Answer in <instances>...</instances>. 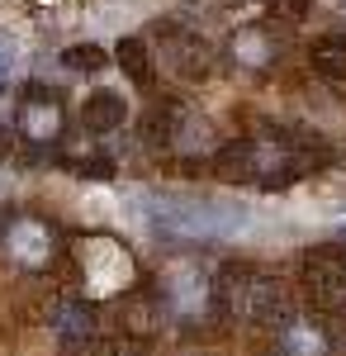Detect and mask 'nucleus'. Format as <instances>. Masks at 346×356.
<instances>
[{
  "mask_svg": "<svg viewBox=\"0 0 346 356\" xmlns=\"http://www.w3.org/2000/svg\"><path fill=\"white\" fill-rule=\"evenodd\" d=\"M223 295V309L242 318V323H252V328H290L294 318H299V300H294V290L280 280V275H266V271H223V285H218Z\"/></svg>",
  "mask_w": 346,
  "mask_h": 356,
  "instance_id": "f257e3e1",
  "label": "nucleus"
},
{
  "mask_svg": "<svg viewBox=\"0 0 346 356\" xmlns=\"http://www.w3.org/2000/svg\"><path fill=\"white\" fill-rule=\"evenodd\" d=\"M304 295L318 309H346V247H313L304 257Z\"/></svg>",
  "mask_w": 346,
  "mask_h": 356,
  "instance_id": "f03ea898",
  "label": "nucleus"
},
{
  "mask_svg": "<svg viewBox=\"0 0 346 356\" xmlns=\"http://www.w3.org/2000/svg\"><path fill=\"white\" fill-rule=\"evenodd\" d=\"M5 252L19 266H48V257H53V228L38 219H15L5 228Z\"/></svg>",
  "mask_w": 346,
  "mask_h": 356,
  "instance_id": "7ed1b4c3",
  "label": "nucleus"
},
{
  "mask_svg": "<svg viewBox=\"0 0 346 356\" xmlns=\"http://www.w3.org/2000/svg\"><path fill=\"white\" fill-rule=\"evenodd\" d=\"M129 119V100L119 90H90L81 100V129L85 134H114Z\"/></svg>",
  "mask_w": 346,
  "mask_h": 356,
  "instance_id": "20e7f679",
  "label": "nucleus"
},
{
  "mask_svg": "<svg viewBox=\"0 0 346 356\" xmlns=\"http://www.w3.org/2000/svg\"><path fill=\"white\" fill-rule=\"evenodd\" d=\"M53 332L62 342H90L95 337V304L81 295H62L53 309Z\"/></svg>",
  "mask_w": 346,
  "mask_h": 356,
  "instance_id": "39448f33",
  "label": "nucleus"
},
{
  "mask_svg": "<svg viewBox=\"0 0 346 356\" xmlns=\"http://www.w3.org/2000/svg\"><path fill=\"white\" fill-rule=\"evenodd\" d=\"M24 129L33 143H53L57 138V124H62V110H57L53 90H43V86H28L24 90Z\"/></svg>",
  "mask_w": 346,
  "mask_h": 356,
  "instance_id": "423d86ee",
  "label": "nucleus"
},
{
  "mask_svg": "<svg viewBox=\"0 0 346 356\" xmlns=\"http://www.w3.org/2000/svg\"><path fill=\"white\" fill-rule=\"evenodd\" d=\"M308 62H313V72L327 76V81H346V38L342 33H322V38H313Z\"/></svg>",
  "mask_w": 346,
  "mask_h": 356,
  "instance_id": "0eeeda50",
  "label": "nucleus"
},
{
  "mask_svg": "<svg viewBox=\"0 0 346 356\" xmlns=\"http://www.w3.org/2000/svg\"><path fill=\"white\" fill-rule=\"evenodd\" d=\"M285 352L290 356H327V337H322V328L294 318L290 328H285Z\"/></svg>",
  "mask_w": 346,
  "mask_h": 356,
  "instance_id": "6e6552de",
  "label": "nucleus"
},
{
  "mask_svg": "<svg viewBox=\"0 0 346 356\" xmlns=\"http://www.w3.org/2000/svg\"><path fill=\"white\" fill-rule=\"evenodd\" d=\"M114 57H119V67H124V72H129L138 86L152 81V72H147L152 62H147V48H142V38H124V43L114 48Z\"/></svg>",
  "mask_w": 346,
  "mask_h": 356,
  "instance_id": "1a4fd4ad",
  "label": "nucleus"
},
{
  "mask_svg": "<svg viewBox=\"0 0 346 356\" xmlns=\"http://www.w3.org/2000/svg\"><path fill=\"white\" fill-rule=\"evenodd\" d=\"M62 67H72V72H81V76H95V72H105V67H109V53H105V48H95V43H76V48L62 53Z\"/></svg>",
  "mask_w": 346,
  "mask_h": 356,
  "instance_id": "9d476101",
  "label": "nucleus"
},
{
  "mask_svg": "<svg viewBox=\"0 0 346 356\" xmlns=\"http://www.w3.org/2000/svg\"><path fill=\"white\" fill-rule=\"evenodd\" d=\"M62 356H114L105 347V342H95V337H90V342H67V352Z\"/></svg>",
  "mask_w": 346,
  "mask_h": 356,
  "instance_id": "9b49d317",
  "label": "nucleus"
},
{
  "mask_svg": "<svg viewBox=\"0 0 346 356\" xmlns=\"http://www.w3.org/2000/svg\"><path fill=\"white\" fill-rule=\"evenodd\" d=\"M270 5H275L280 15H290V19H299V15L308 10V0H270Z\"/></svg>",
  "mask_w": 346,
  "mask_h": 356,
  "instance_id": "f8f14e48",
  "label": "nucleus"
},
{
  "mask_svg": "<svg viewBox=\"0 0 346 356\" xmlns=\"http://www.w3.org/2000/svg\"><path fill=\"white\" fill-rule=\"evenodd\" d=\"M10 152H15V129L0 124V162H10Z\"/></svg>",
  "mask_w": 346,
  "mask_h": 356,
  "instance_id": "ddd939ff",
  "label": "nucleus"
},
{
  "mask_svg": "<svg viewBox=\"0 0 346 356\" xmlns=\"http://www.w3.org/2000/svg\"><path fill=\"white\" fill-rule=\"evenodd\" d=\"M342 238H346V233H342Z\"/></svg>",
  "mask_w": 346,
  "mask_h": 356,
  "instance_id": "4468645a",
  "label": "nucleus"
}]
</instances>
